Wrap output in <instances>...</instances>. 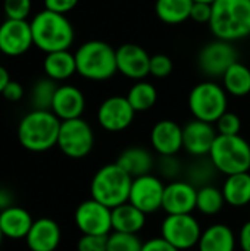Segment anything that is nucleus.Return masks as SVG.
<instances>
[{
  "label": "nucleus",
  "instance_id": "obj_23",
  "mask_svg": "<svg viewBox=\"0 0 250 251\" xmlns=\"http://www.w3.org/2000/svg\"><path fill=\"white\" fill-rule=\"evenodd\" d=\"M237 237L225 224H214L202 231L197 250L199 251H236Z\"/></svg>",
  "mask_w": 250,
  "mask_h": 251
},
{
  "label": "nucleus",
  "instance_id": "obj_19",
  "mask_svg": "<svg viewBox=\"0 0 250 251\" xmlns=\"http://www.w3.org/2000/svg\"><path fill=\"white\" fill-rule=\"evenodd\" d=\"M84 110H85V97L78 87L69 84L57 87L52 103V112L60 121L81 118Z\"/></svg>",
  "mask_w": 250,
  "mask_h": 251
},
{
  "label": "nucleus",
  "instance_id": "obj_4",
  "mask_svg": "<svg viewBox=\"0 0 250 251\" xmlns=\"http://www.w3.org/2000/svg\"><path fill=\"white\" fill-rule=\"evenodd\" d=\"M75 54L77 74L90 81H106L116 72V49L102 40L83 43Z\"/></svg>",
  "mask_w": 250,
  "mask_h": 251
},
{
  "label": "nucleus",
  "instance_id": "obj_6",
  "mask_svg": "<svg viewBox=\"0 0 250 251\" xmlns=\"http://www.w3.org/2000/svg\"><path fill=\"white\" fill-rule=\"evenodd\" d=\"M211 162L225 176L250 171V144L242 135H218L209 151Z\"/></svg>",
  "mask_w": 250,
  "mask_h": 251
},
{
  "label": "nucleus",
  "instance_id": "obj_43",
  "mask_svg": "<svg viewBox=\"0 0 250 251\" xmlns=\"http://www.w3.org/2000/svg\"><path fill=\"white\" fill-rule=\"evenodd\" d=\"M237 244L242 251H250V221L242 225L237 235Z\"/></svg>",
  "mask_w": 250,
  "mask_h": 251
},
{
  "label": "nucleus",
  "instance_id": "obj_44",
  "mask_svg": "<svg viewBox=\"0 0 250 251\" xmlns=\"http://www.w3.org/2000/svg\"><path fill=\"white\" fill-rule=\"evenodd\" d=\"M15 206V197L13 193L4 187H0V212L6 210L9 207Z\"/></svg>",
  "mask_w": 250,
  "mask_h": 251
},
{
  "label": "nucleus",
  "instance_id": "obj_35",
  "mask_svg": "<svg viewBox=\"0 0 250 251\" xmlns=\"http://www.w3.org/2000/svg\"><path fill=\"white\" fill-rule=\"evenodd\" d=\"M31 0H3V10L6 19L27 21L31 13Z\"/></svg>",
  "mask_w": 250,
  "mask_h": 251
},
{
  "label": "nucleus",
  "instance_id": "obj_12",
  "mask_svg": "<svg viewBox=\"0 0 250 251\" xmlns=\"http://www.w3.org/2000/svg\"><path fill=\"white\" fill-rule=\"evenodd\" d=\"M165 184L153 174H147L133 179L128 203L140 209L143 213L150 215L162 209Z\"/></svg>",
  "mask_w": 250,
  "mask_h": 251
},
{
  "label": "nucleus",
  "instance_id": "obj_34",
  "mask_svg": "<svg viewBox=\"0 0 250 251\" xmlns=\"http://www.w3.org/2000/svg\"><path fill=\"white\" fill-rule=\"evenodd\" d=\"M156 171L164 179L175 181L180 174L183 172V166L180 159L175 156H159V160L156 162Z\"/></svg>",
  "mask_w": 250,
  "mask_h": 251
},
{
  "label": "nucleus",
  "instance_id": "obj_42",
  "mask_svg": "<svg viewBox=\"0 0 250 251\" xmlns=\"http://www.w3.org/2000/svg\"><path fill=\"white\" fill-rule=\"evenodd\" d=\"M1 96L7 100V101H19L24 97V87L16 82V81H9L7 85L4 87Z\"/></svg>",
  "mask_w": 250,
  "mask_h": 251
},
{
  "label": "nucleus",
  "instance_id": "obj_20",
  "mask_svg": "<svg viewBox=\"0 0 250 251\" xmlns=\"http://www.w3.org/2000/svg\"><path fill=\"white\" fill-rule=\"evenodd\" d=\"M62 240V231L56 221L40 218L34 221L25 243L29 251H56Z\"/></svg>",
  "mask_w": 250,
  "mask_h": 251
},
{
  "label": "nucleus",
  "instance_id": "obj_47",
  "mask_svg": "<svg viewBox=\"0 0 250 251\" xmlns=\"http://www.w3.org/2000/svg\"><path fill=\"white\" fill-rule=\"evenodd\" d=\"M1 241H3V234H1V229H0V246H1Z\"/></svg>",
  "mask_w": 250,
  "mask_h": 251
},
{
  "label": "nucleus",
  "instance_id": "obj_1",
  "mask_svg": "<svg viewBox=\"0 0 250 251\" xmlns=\"http://www.w3.org/2000/svg\"><path fill=\"white\" fill-rule=\"evenodd\" d=\"M34 46L47 53L69 50L74 43V26L66 15L41 10L29 21Z\"/></svg>",
  "mask_w": 250,
  "mask_h": 251
},
{
  "label": "nucleus",
  "instance_id": "obj_37",
  "mask_svg": "<svg viewBox=\"0 0 250 251\" xmlns=\"http://www.w3.org/2000/svg\"><path fill=\"white\" fill-rule=\"evenodd\" d=\"M174 69V63L169 56L164 53H158L150 56V68H149V75L155 78H167L171 75Z\"/></svg>",
  "mask_w": 250,
  "mask_h": 251
},
{
  "label": "nucleus",
  "instance_id": "obj_13",
  "mask_svg": "<svg viewBox=\"0 0 250 251\" xmlns=\"http://www.w3.org/2000/svg\"><path fill=\"white\" fill-rule=\"evenodd\" d=\"M136 116V110L124 96H111L105 99L97 109V122L108 132H121L127 129Z\"/></svg>",
  "mask_w": 250,
  "mask_h": 251
},
{
  "label": "nucleus",
  "instance_id": "obj_38",
  "mask_svg": "<svg viewBox=\"0 0 250 251\" xmlns=\"http://www.w3.org/2000/svg\"><path fill=\"white\" fill-rule=\"evenodd\" d=\"M77 251H108V235H81Z\"/></svg>",
  "mask_w": 250,
  "mask_h": 251
},
{
  "label": "nucleus",
  "instance_id": "obj_36",
  "mask_svg": "<svg viewBox=\"0 0 250 251\" xmlns=\"http://www.w3.org/2000/svg\"><path fill=\"white\" fill-rule=\"evenodd\" d=\"M215 129L218 135H240L242 129V121L239 115L234 112H225L217 122H215Z\"/></svg>",
  "mask_w": 250,
  "mask_h": 251
},
{
  "label": "nucleus",
  "instance_id": "obj_21",
  "mask_svg": "<svg viewBox=\"0 0 250 251\" xmlns=\"http://www.w3.org/2000/svg\"><path fill=\"white\" fill-rule=\"evenodd\" d=\"M119 168H122L133 179L152 174L156 168V160L153 154L144 147H128L121 151L115 162Z\"/></svg>",
  "mask_w": 250,
  "mask_h": 251
},
{
  "label": "nucleus",
  "instance_id": "obj_24",
  "mask_svg": "<svg viewBox=\"0 0 250 251\" xmlns=\"http://www.w3.org/2000/svg\"><path fill=\"white\" fill-rule=\"evenodd\" d=\"M146 226V213L133 206L124 203L112 209V231L124 234H139Z\"/></svg>",
  "mask_w": 250,
  "mask_h": 251
},
{
  "label": "nucleus",
  "instance_id": "obj_2",
  "mask_svg": "<svg viewBox=\"0 0 250 251\" xmlns=\"http://www.w3.org/2000/svg\"><path fill=\"white\" fill-rule=\"evenodd\" d=\"M62 121L52 110L28 112L18 125L19 144L32 153H43L57 146Z\"/></svg>",
  "mask_w": 250,
  "mask_h": 251
},
{
  "label": "nucleus",
  "instance_id": "obj_15",
  "mask_svg": "<svg viewBox=\"0 0 250 251\" xmlns=\"http://www.w3.org/2000/svg\"><path fill=\"white\" fill-rule=\"evenodd\" d=\"M34 46L29 21L6 19L0 25V51L6 56H21Z\"/></svg>",
  "mask_w": 250,
  "mask_h": 251
},
{
  "label": "nucleus",
  "instance_id": "obj_10",
  "mask_svg": "<svg viewBox=\"0 0 250 251\" xmlns=\"http://www.w3.org/2000/svg\"><path fill=\"white\" fill-rule=\"evenodd\" d=\"M236 62H239V51L234 44L220 38L206 43L197 54V66L209 78H222Z\"/></svg>",
  "mask_w": 250,
  "mask_h": 251
},
{
  "label": "nucleus",
  "instance_id": "obj_32",
  "mask_svg": "<svg viewBox=\"0 0 250 251\" xmlns=\"http://www.w3.org/2000/svg\"><path fill=\"white\" fill-rule=\"evenodd\" d=\"M57 84L56 81L44 76L35 81V84L32 85L31 90V104L32 109L35 110H52V103H53V97L55 93L57 90Z\"/></svg>",
  "mask_w": 250,
  "mask_h": 251
},
{
  "label": "nucleus",
  "instance_id": "obj_8",
  "mask_svg": "<svg viewBox=\"0 0 250 251\" xmlns=\"http://www.w3.org/2000/svg\"><path fill=\"white\" fill-rule=\"evenodd\" d=\"M57 147L66 157H87L94 147V132L91 125L83 118L62 121L57 137Z\"/></svg>",
  "mask_w": 250,
  "mask_h": 251
},
{
  "label": "nucleus",
  "instance_id": "obj_30",
  "mask_svg": "<svg viewBox=\"0 0 250 251\" xmlns=\"http://www.w3.org/2000/svg\"><path fill=\"white\" fill-rule=\"evenodd\" d=\"M218 174L220 172L217 171V168L214 166L209 157H197V160L192 162L184 169L186 181H189L196 188L211 185Z\"/></svg>",
  "mask_w": 250,
  "mask_h": 251
},
{
  "label": "nucleus",
  "instance_id": "obj_17",
  "mask_svg": "<svg viewBox=\"0 0 250 251\" xmlns=\"http://www.w3.org/2000/svg\"><path fill=\"white\" fill-rule=\"evenodd\" d=\"M116 68L125 78L141 81L149 75L150 54L139 44L125 43L116 49Z\"/></svg>",
  "mask_w": 250,
  "mask_h": 251
},
{
  "label": "nucleus",
  "instance_id": "obj_9",
  "mask_svg": "<svg viewBox=\"0 0 250 251\" xmlns=\"http://www.w3.org/2000/svg\"><path fill=\"white\" fill-rule=\"evenodd\" d=\"M202 226L199 221L190 215H167L161 225V237L177 250H190L199 244Z\"/></svg>",
  "mask_w": 250,
  "mask_h": 251
},
{
  "label": "nucleus",
  "instance_id": "obj_16",
  "mask_svg": "<svg viewBox=\"0 0 250 251\" xmlns=\"http://www.w3.org/2000/svg\"><path fill=\"white\" fill-rule=\"evenodd\" d=\"M197 188L186 179H175L165 185L162 209L167 215H190L196 210Z\"/></svg>",
  "mask_w": 250,
  "mask_h": 251
},
{
  "label": "nucleus",
  "instance_id": "obj_39",
  "mask_svg": "<svg viewBox=\"0 0 250 251\" xmlns=\"http://www.w3.org/2000/svg\"><path fill=\"white\" fill-rule=\"evenodd\" d=\"M212 18V4L208 3H193L190 19L196 24H208Z\"/></svg>",
  "mask_w": 250,
  "mask_h": 251
},
{
  "label": "nucleus",
  "instance_id": "obj_31",
  "mask_svg": "<svg viewBox=\"0 0 250 251\" xmlns=\"http://www.w3.org/2000/svg\"><path fill=\"white\" fill-rule=\"evenodd\" d=\"M225 199L222 190L215 185H205L197 188L196 199V210H199L205 216H214L222 210L225 206Z\"/></svg>",
  "mask_w": 250,
  "mask_h": 251
},
{
  "label": "nucleus",
  "instance_id": "obj_11",
  "mask_svg": "<svg viewBox=\"0 0 250 251\" xmlns=\"http://www.w3.org/2000/svg\"><path fill=\"white\" fill-rule=\"evenodd\" d=\"M74 221L83 235H109L112 232V209L94 199L78 204Z\"/></svg>",
  "mask_w": 250,
  "mask_h": 251
},
{
  "label": "nucleus",
  "instance_id": "obj_3",
  "mask_svg": "<svg viewBox=\"0 0 250 251\" xmlns=\"http://www.w3.org/2000/svg\"><path fill=\"white\" fill-rule=\"evenodd\" d=\"M209 28L215 38L234 43L250 35V0H215Z\"/></svg>",
  "mask_w": 250,
  "mask_h": 251
},
{
  "label": "nucleus",
  "instance_id": "obj_5",
  "mask_svg": "<svg viewBox=\"0 0 250 251\" xmlns=\"http://www.w3.org/2000/svg\"><path fill=\"white\" fill-rule=\"evenodd\" d=\"M133 178L116 163L102 166L90 182L91 199L105 204L109 209H115L124 203H128Z\"/></svg>",
  "mask_w": 250,
  "mask_h": 251
},
{
  "label": "nucleus",
  "instance_id": "obj_29",
  "mask_svg": "<svg viewBox=\"0 0 250 251\" xmlns=\"http://www.w3.org/2000/svg\"><path fill=\"white\" fill-rule=\"evenodd\" d=\"M127 100L137 112L150 110L158 101V90L149 81H136L127 93Z\"/></svg>",
  "mask_w": 250,
  "mask_h": 251
},
{
  "label": "nucleus",
  "instance_id": "obj_18",
  "mask_svg": "<svg viewBox=\"0 0 250 251\" xmlns=\"http://www.w3.org/2000/svg\"><path fill=\"white\" fill-rule=\"evenodd\" d=\"M150 144L159 156H175L183 150V126L172 119L156 122L150 131Z\"/></svg>",
  "mask_w": 250,
  "mask_h": 251
},
{
  "label": "nucleus",
  "instance_id": "obj_46",
  "mask_svg": "<svg viewBox=\"0 0 250 251\" xmlns=\"http://www.w3.org/2000/svg\"><path fill=\"white\" fill-rule=\"evenodd\" d=\"M215 0H193V3H208V4H212Z\"/></svg>",
  "mask_w": 250,
  "mask_h": 251
},
{
  "label": "nucleus",
  "instance_id": "obj_14",
  "mask_svg": "<svg viewBox=\"0 0 250 251\" xmlns=\"http://www.w3.org/2000/svg\"><path fill=\"white\" fill-rule=\"evenodd\" d=\"M218 132L214 124L192 119L183 126V150L193 157H206L214 146Z\"/></svg>",
  "mask_w": 250,
  "mask_h": 251
},
{
  "label": "nucleus",
  "instance_id": "obj_27",
  "mask_svg": "<svg viewBox=\"0 0 250 251\" xmlns=\"http://www.w3.org/2000/svg\"><path fill=\"white\" fill-rule=\"evenodd\" d=\"M193 0H156L155 12L161 22L178 25L190 19Z\"/></svg>",
  "mask_w": 250,
  "mask_h": 251
},
{
  "label": "nucleus",
  "instance_id": "obj_41",
  "mask_svg": "<svg viewBox=\"0 0 250 251\" xmlns=\"http://www.w3.org/2000/svg\"><path fill=\"white\" fill-rule=\"evenodd\" d=\"M141 251H180L177 250L174 246H171L167 240H164L162 237H155L150 238L147 241L143 243V249Z\"/></svg>",
  "mask_w": 250,
  "mask_h": 251
},
{
  "label": "nucleus",
  "instance_id": "obj_45",
  "mask_svg": "<svg viewBox=\"0 0 250 251\" xmlns=\"http://www.w3.org/2000/svg\"><path fill=\"white\" fill-rule=\"evenodd\" d=\"M9 81H10V75H9L7 69L0 65V96H1V93H3V90H4V87L7 85Z\"/></svg>",
  "mask_w": 250,
  "mask_h": 251
},
{
  "label": "nucleus",
  "instance_id": "obj_28",
  "mask_svg": "<svg viewBox=\"0 0 250 251\" xmlns=\"http://www.w3.org/2000/svg\"><path fill=\"white\" fill-rule=\"evenodd\" d=\"M222 87L227 94L245 97L250 93V69L242 62L233 63L222 75Z\"/></svg>",
  "mask_w": 250,
  "mask_h": 251
},
{
  "label": "nucleus",
  "instance_id": "obj_25",
  "mask_svg": "<svg viewBox=\"0 0 250 251\" xmlns=\"http://www.w3.org/2000/svg\"><path fill=\"white\" fill-rule=\"evenodd\" d=\"M43 69L47 78L53 81H65L77 72L75 54L69 50L47 53L43 60Z\"/></svg>",
  "mask_w": 250,
  "mask_h": 251
},
{
  "label": "nucleus",
  "instance_id": "obj_7",
  "mask_svg": "<svg viewBox=\"0 0 250 251\" xmlns=\"http://www.w3.org/2000/svg\"><path fill=\"white\" fill-rule=\"evenodd\" d=\"M228 107V94L215 81L196 84L189 94V109L194 119L215 124Z\"/></svg>",
  "mask_w": 250,
  "mask_h": 251
},
{
  "label": "nucleus",
  "instance_id": "obj_33",
  "mask_svg": "<svg viewBox=\"0 0 250 251\" xmlns=\"http://www.w3.org/2000/svg\"><path fill=\"white\" fill-rule=\"evenodd\" d=\"M143 241L137 234H124L112 231L108 235V251H141Z\"/></svg>",
  "mask_w": 250,
  "mask_h": 251
},
{
  "label": "nucleus",
  "instance_id": "obj_22",
  "mask_svg": "<svg viewBox=\"0 0 250 251\" xmlns=\"http://www.w3.org/2000/svg\"><path fill=\"white\" fill-rule=\"evenodd\" d=\"M34 219L28 210L21 206H12L6 210L0 212V229L3 237L10 240H21L27 237Z\"/></svg>",
  "mask_w": 250,
  "mask_h": 251
},
{
  "label": "nucleus",
  "instance_id": "obj_40",
  "mask_svg": "<svg viewBox=\"0 0 250 251\" xmlns=\"http://www.w3.org/2000/svg\"><path fill=\"white\" fill-rule=\"evenodd\" d=\"M78 1L80 0H44V9L66 15L78 4Z\"/></svg>",
  "mask_w": 250,
  "mask_h": 251
},
{
  "label": "nucleus",
  "instance_id": "obj_26",
  "mask_svg": "<svg viewBox=\"0 0 250 251\" xmlns=\"http://www.w3.org/2000/svg\"><path fill=\"white\" fill-rule=\"evenodd\" d=\"M222 194L225 203L231 207H246L250 206V174L242 172L236 175H228L222 184Z\"/></svg>",
  "mask_w": 250,
  "mask_h": 251
}]
</instances>
